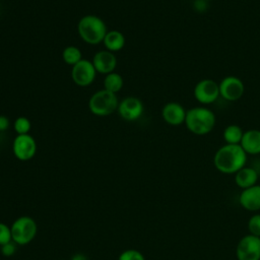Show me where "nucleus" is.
<instances>
[{
	"mask_svg": "<svg viewBox=\"0 0 260 260\" xmlns=\"http://www.w3.org/2000/svg\"><path fill=\"white\" fill-rule=\"evenodd\" d=\"M247 153L240 144H224L219 147L213 157V164L222 174H236L245 167Z\"/></svg>",
	"mask_w": 260,
	"mask_h": 260,
	"instance_id": "nucleus-1",
	"label": "nucleus"
},
{
	"mask_svg": "<svg viewBox=\"0 0 260 260\" xmlns=\"http://www.w3.org/2000/svg\"><path fill=\"white\" fill-rule=\"evenodd\" d=\"M215 115L206 107H194L187 110L185 118L186 128L195 135H206L215 126Z\"/></svg>",
	"mask_w": 260,
	"mask_h": 260,
	"instance_id": "nucleus-2",
	"label": "nucleus"
},
{
	"mask_svg": "<svg viewBox=\"0 0 260 260\" xmlns=\"http://www.w3.org/2000/svg\"><path fill=\"white\" fill-rule=\"evenodd\" d=\"M77 32L80 39L89 45H98L103 43L107 30L105 21L92 14H87L81 17L77 23Z\"/></svg>",
	"mask_w": 260,
	"mask_h": 260,
	"instance_id": "nucleus-3",
	"label": "nucleus"
},
{
	"mask_svg": "<svg viewBox=\"0 0 260 260\" xmlns=\"http://www.w3.org/2000/svg\"><path fill=\"white\" fill-rule=\"evenodd\" d=\"M119 101L116 93L105 88L95 91L88 101V109L91 114L100 117L109 116L118 110Z\"/></svg>",
	"mask_w": 260,
	"mask_h": 260,
	"instance_id": "nucleus-4",
	"label": "nucleus"
},
{
	"mask_svg": "<svg viewBox=\"0 0 260 260\" xmlns=\"http://www.w3.org/2000/svg\"><path fill=\"white\" fill-rule=\"evenodd\" d=\"M10 229L12 241L21 246L30 243L37 236L38 232L37 222L29 216H20L16 218Z\"/></svg>",
	"mask_w": 260,
	"mask_h": 260,
	"instance_id": "nucleus-5",
	"label": "nucleus"
},
{
	"mask_svg": "<svg viewBox=\"0 0 260 260\" xmlns=\"http://www.w3.org/2000/svg\"><path fill=\"white\" fill-rule=\"evenodd\" d=\"M194 98L201 105L213 104L219 98V85L210 78L198 81L194 87Z\"/></svg>",
	"mask_w": 260,
	"mask_h": 260,
	"instance_id": "nucleus-6",
	"label": "nucleus"
},
{
	"mask_svg": "<svg viewBox=\"0 0 260 260\" xmlns=\"http://www.w3.org/2000/svg\"><path fill=\"white\" fill-rule=\"evenodd\" d=\"M96 70L91 61L82 59L77 64L72 66L71 69V78L73 82L81 87L90 85L96 75Z\"/></svg>",
	"mask_w": 260,
	"mask_h": 260,
	"instance_id": "nucleus-7",
	"label": "nucleus"
},
{
	"mask_svg": "<svg viewBox=\"0 0 260 260\" xmlns=\"http://www.w3.org/2000/svg\"><path fill=\"white\" fill-rule=\"evenodd\" d=\"M12 151L17 159L29 160L37 152V142L29 134L16 135L12 142Z\"/></svg>",
	"mask_w": 260,
	"mask_h": 260,
	"instance_id": "nucleus-8",
	"label": "nucleus"
},
{
	"mask_svg": "<svg viewBox=\"0 0 260 260\" xmlns=\"http://www.w3.org/2000/svg\"><path fill=\"white\" fill-rule=\"evenodd\" d=\"M238 260H260V238L247 235L243 237L236 249Z\"/></svg>",
	"mask_w": 260,
	"mask_h": 260,
	"instance_id": "nucleus-9",
	"label": "nucleus"
},
{
	"mask_svg": "<svg viewBox=\"0 0 260 260\" xmlns=\"http://www.w3.org/2000/svg\"><path fill=\"white\" fill-rule=\"evenodd\" d=\"M218 85L220 96L228 102H236L240 100L245 92L244 82L234 75L223 77Z\"/></svg>",
	"mask_w": 260,
	"mask_h": 260,
	"instance_id": "nucleus-10",
	"label": "nucleus"
},
{
	"mask_svg": "<svg viewBox=\"0 0 260 260\" xmlns=\"http://www.w3.org/2000/svg\"><path fill=\"white\" fill-rule=\"evenodd\" d=\"M118 113L123 120L126 121H136L143 114L144 107L143 103L135 96H127L119 102Z\"/></svg>",
	"mask_w": 260,
	"mask_h": 260,
	"instance_id": "nucleus-11",
	"label": "nucleus"
},
{
	"mask_svg": "<svg viewBox=\"0 0 260 260\" xmlns=\"http://www.w3.org/2000/svg\"><path fill=\"white\" fill-rule=\"evenodd\" d=\"M187 110L179 103L170 102L166 104L161 110L164 121L171 126H179L185 123Z\"/></svg>",
	"mask_w": 260,
	"mask_h": 260,
	"instance_id": "nucleus-12",
	"label": "nucleus"
},
{
	"mask_svg": "<svg viewBox=\"0 0 260 260\" xmlns=\"http://www.w3.org/2000/svg\"><path fill=\"white\" fill-rule=\"evenodd\" d=\"M95 70L98 73L109 74L115 71L117 66V58L113 52L108 50L99 51L94 54L91 60Z\"/></svg>",
	"mask_w": 260,
	"mask_h": 260,
	"instance_id": "nucleus-13",
	"label": "nucleus"
},
{
	"mask_svg": "<svg viewBox=\"0 0 260 260\" xmlns=\"http://www.w3.org/2000/svg\"><path fill=\"white\" fill-rule=\"evenodd\" d=\"M242 207L249 211L260 210V185H254L244 189L239 198Z\"/></svg>",
	"mask_w": 260,
	"mask_h": 260,
	"instance_id": "nucleus-14",
	"label": "nucleus"
},
{
	"mask_svg": "<svg viewBox=\"0 0 260 260\" xmlns=\"http://www.w3.org/2000/svg\"><path fill=\"white\" fill-rule=\"evenodd\" d=\"M247 154L260 153V130L250 129L244 131L242 141L240 143Z\"/></svg>",
	"mask_w": 260,
	"mask_h": 260,
	"instance_id": "nucleus-15",
	"label": "nucleus"
},
{
	"mask_svg": "<svg viewBox=\"0 0 260 260\" xmlns=\"http://www.w3.org/2000/svg\"><path fill=\"white\" fill-rule=\"evenodd\" d=\"M257 180H258L257 171L250 167L245 166L235 174V182L243 190L256 185Z\"/></svg>",
	"mask_w": 260,
	"mask_h": 260,
	"instance_id": "nucleus-16",
	"label": "nucleus"
},
{
	"mask_svg": "<svg viewBox=\"0 0 260 260\" xmlns=\"http://www.w3.org/2000/svg\"><path fill=\"white\" fill-rule=\"evenodd\" d=\"M125 43L126 40L124 35L117 29H112L108 31L103 41V44L105 45L106 49L113 53L122 50L125 46Z\"/></svg>",
	"mask_w": 260,
	"mask_h": 260,
	"instance_id": "nucleus-17",
	"label": "nucleus"
},
{
	"mask_svg": "<svg viewBox=\"0 0 260 260\" xmlns=\"http://www.w3.org/2000/svg\"><path fill=\"white\" fill-rule=\"evenodd\" d=\"M244 135L243 129L236 124L229 125L224 128L222 136L226 144H240Z\"/></svg>",
	"mask_w": 260,
	"mask_h": 260,
	"instance_id": "nucleus-18",
	"label": "nucleus"
},
{
	"mask_svg": "<svg viewBox=\"0 0 260 260\" xmlns=\"http://www.w3.org/2000/svg\"><path fill=\"white\" fill-rule=\"evenodd\" d=\"M123 84H124L123 77L115 71L112 73H109L105 76L104 88L106 90H109V91L117 94L122 89Z\"/></svg>",
	"mask_w": 260,
	"mask_h": 260,
	"instance_id": "nucleus-19",
	"label": "nucleus"
},
{
	"mask_svg": "<svg viewBox=\"0 0 260 260\" xmlns=\"http://www.w3.org/2000/svg\"><path fill=\"white\" fill-rule=\"evenodd\" d=\"M63 61L70 66H74L82 60V54L79 48L75 46H67L62 52Z\"/></svg>",
	"mask_w": 260,
	"mask_h": 260,
	"instance_id": "nucleus-20",
	"label": "nucleus"
},
{
	"mask_svg": "<svg viewBox=\"0 0 260 260\" xmlns=\"http://www.w3.org/2000/svg\"><path fill=\"white\" fill-rule=\"evenodd\" d=\"M13 128L17 135L28 134L31 128V123L26 117H17L13 123Z\"/></svg>",
	"mask_w": 260,
	"mask_h": 260,
	"instance_id": "nucleus-21",
	"label": "nucleus"
},
{
	"mask_svg": "<svg viewBox=\"0 0 260 260\" xmlns=\"http://www.w3.org/2000/svg\"><path fill=\"white\" fill-rule=\"evenodd\" d=\"M248 230L250 235L260 238V214H254L248 221Z\"/></svg>",
	"mask_w": 260,
	"mask_h": 260,
	"instance_id": "nucleus-22",
	"label": "nucleus"
},
{
	"mask_svg": "<svg viewBox=\"0 0 260 260\" xmlns=\"http://www.w3.org/2000/svg\"><path fill=\"white\" fill-rule=\"evenodd\" d=\"M118 260H145V258L141 252L134 249H129L123 251Z\"/></svg>",
	"mask_w": 260,
	"mask_h": 260,
	"instance_id": "nucleus-23",
	"label": "nucleus"
},
{
	"mask_svg": "<svg viewBox=\"0 0 260 260\" xmlns=\"http://www.w3.org/2000/svg\"><path fill=\"white\" fill-rule=\"evenodd\" d=\"M11 241H12V235H11L10 226H8L3 222H0V247Z\"/></svg>",
	"mask_w": 260,
	"mask_h": 260,
	"instance_id": "nucleus-24",
	"label": "nucleus"
},
{
	"mask_svg": "<svg viewBox=\"0 0 260 260\" xmlns=\"http://www.w3.org/2000/svg\"><path fill=\"white\" fill-rule=\"evenodd\" d=\"M15 245H16V244H15L13 241H11V242H9V243H7V244L1 246V252H2V254H3L4 256H6V257L12 256V255L15 253V251H16V246H15Z\"/></svg>",
	"mask_w": 260,
	"mask_h": 260,
	"instance_id": "nucleus-25",
	"label": "nucleus"
},
{
	"mask_svg": "<svg viewBox=\"0 0 260 260\" xmlns=\"http://www.w3.org/2000/svg\"><path fill=\"white\" fill-rule=\"evenodd\" d=\"M9 126H10L9 119L4 115H0V131L7 130Z\"/></svg>",
	"mask_w": 260,
	"mask_h": 260,
	"instance_id": "nucleus-26",
	"label": "nucleus"
},
{
	"mask_svg": "<svg viewBox=\"0 0 260 260\" xmlns=\"http://www.w3.org/2000/svg\"><path fill=\"white\" fill-rule=\"evenodd\" d=\"M71 260H87L86 256L81 254V253H78V254H75Z\"/></svg>",
	"mask_w": 260,
	"mask_h": 260,
	"instance_id": "nucleus-27",
	"label": "nucleus"
},
{
	"mask_svg": "<svg viewBox=\"0 0 260 260\" xmlns=\"http://www.w3.org/2000/svg\"><path fill=\"white\" fill-rule=\"evenodd\" d=\"M201 1H203V2H208V1H211V0H201Z\"/></svg>",
	"mask_w": 260,
	"mask_h": 260,
	"instance_id": "nucleus-28",
	"label": "nucleus"
}]
</instances>
